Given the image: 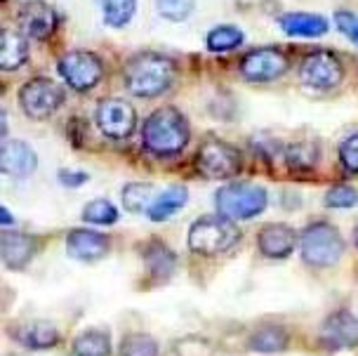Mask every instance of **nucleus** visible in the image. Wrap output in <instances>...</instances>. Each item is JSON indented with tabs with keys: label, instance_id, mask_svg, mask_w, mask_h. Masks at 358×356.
Here are the masks:
<instances>
[{
	"label": "nucleus",
	"instance_id": "cd10ccee",
	"mask_svg": "<svg viewBox=\"0 0 358 356\" xmlns=\"http://www.w3.org/2000/svg\"><path fill=\"white\" fill-rule=\"evenodd\" d=\"M83 220L90 222V225H113L118 220V211L113 203H108L104 199H97V201H90L85 208H83Z\"/></svg>",
	"mask_w": 358,
	"mask_h": 356
},
{
	"label": "nucleus",
	"instance_id": "bb28decb",
	"mask_svg": "<svg viewBox=\"0 0 358 356\" xmlns=\"http://www.w3.org/2000/svg\"><path fill=\"white\" fill-rule=\"evenodd\" d=\"M153 203V187L144 182H134L127 184L123 192V206L130 213H146L149 206Z\"/></svg>",
	"mask_w": 358,
	"mask_h": 356
},
{
	"label": "nucleus",
	"instance_id": "f704fd0d",
	"mask_svg": "<svg viewBox=\"0 0 358 356\" xmlns=\"http://www.w3.org/2000/svg\"><path fill=\"white\" fill-rule=\"evenodd\" d=\"M59 180H62L64 184H66V187H78V184L85 182L87 177L83 175V173H78V175H71V173H69V170H64V173H59Z\"/></svg>",
	"mask_w": 358,
	"mask_h": 356
},
{
	"label": "nucleus",
	"instance_id": "393cba45",
	"mask_svg": "<svg viewBox=\"0 0 358 356\" xmlns=\"http://www.w3.org/2000/svg\"><path fill=\"white\" fill-rule=\"evenodd\" d=\"M318 158H321V149L313 142H297L285 151V161L292 170H311Z\"/></svg>",
	"mask_w": 358,
	"mask_h": 356
},
{
	"label": "nucleus",
	"instance_id": "0eeeda50",
	"mask_svg": "<svg viewBox=\"0 0 358 356\" xmlns=\"http://www.w3.org/2000/svg\"><path fill=\"white\" fill-rule=\"evenodd\" d=\"M196 170L208 180H227L241 170V154L231 144L210 139L196 156Z\"/></svg>",
	"mask_w": 358,
	"mask_h": 356
},
{
	"label": "nucleus",
	"instance_id": "f8f14e48",
	"mask_svg": "<svg viewBox=\"0 0 358 356\" xmlns=\"http://www.w3.org/2000/svg\"><path fill=\"white\" fill-rule=\"evenodd\" d=\"M321 342L328 349H351L358 345V319L351 311H335L321 328Z\"/></svg>",
	"mask_w": 358,
	"mask_h": 356
},
{
	"label": "nucleus",
	"instance_id": "6e6552de",
	"mask_svg": "<svg viewBox=\"0 0 358 356\" xmlns=\"http://www.w3.org/2000/svg\"><path fill=\"white\" fill-rule=\"evenodd\" d=\"M59 73L71 85L73 90H90L101 80L104 66H101L99 57L85 50H76V52L64 55L59 59Z\"/></svg>",
	"mask_w": 358,
	"mask_h": 356
},
{
	"label": "nucleus",
	"instance_id": "c9c22d12",
	"mask_svg": "<svg viewBox=\"0 0 358 356\" xmlns=\"http://www.w3.org/2000/svg\"><path fill=\"white\" fill-rule=\"evenodd\" d=\"M0 218H3V225H5V227H8L10 222H12L10 213H8V208H0Z\"/></svg>",
	"mask_w": 358,
	"mask_h": 356
},
{
	"label": "nucleus",
	"instance_id": "1a4fd4ad",
	"mask_svg": "<svg viewBox=\"0 0 358 356\" xmlns=\"http://www.w3.org/2000/svg\"><path fill=\"white\" fill-rule=\"evenodd\" d=\"M137 113L125 99H104L97 106V128L111 139H125L134 132Z\"/></svg>",
	"mask_w": 358,
	"mask_h": 356
},
{
	"label": "nucleus",
	"instance_id": "b1692460",
	"mask_svg": "<svg viewBox=\"0 0 358 356\" xmlns=\"http://www.w3.org/2000/svg\"><path fill=\"white\" fill-rule=\"evenodd\" d=\"M19 340H22V345H27L31 349H48L57 345L59 330L52 328L50 323H31L29 328H24L19 333Z\"/></svg>",
	"mask_w": 358,
	"mask_h": 356
},
{
	"label": "nucleus",
	"instance_id": "a211bd4d",
	"mask_svg": "<svg viewBox=\"0 0 358 356\" xmlns=\"http://www.w3.org/2000/svg\"><path fill=\"white\" fill-rule=\"evenodd\" d=\"M278 27L285 31L287 36L295 38H318L328 34L330 24L328 19L321 15H311V12H290L278 19Z\"/></svg>",
	"mask_w": 358,
	"mask_h": 356
},
{
	"label": "nucleus",
	"instance_id": "e433bc0d",
	"mask_svg": "<svg viewBox=\"0 0 358 356\" xmlns=\"http://www.w3.org/2000/svg\"><path fill=\"white\" fill-rule=\"evenodd\" d=\"M356 245H358V229H356Z\"/></svg>",
	"mask_w": 358,
	"mask_h": 356
},
{
	"label": "nucleus",
	"instance_id": "f3484780",
	"mask_svg": "<svg viewBox=\"0 0 358 356\" xmlns=\"http://www.w3.org/2000/svg\"><path fill=\"white\" fill-rule=\"evenodd\" d=\"M36 241L19 232H3L0 234V255L10 269H22L24 264L34 257Z\"/></svg>",
	"mask_w": 358,
	"mask_h": 356
},
{
	"label": "nucleus",
	"instance_id": "7ed1b4c3",
	"mask_svg": "<svg viewBox=\"0 0 358 356\" xmlns=\"http://www.w3.org/2000/svg\"><path fill=\"white\" fill-rule=\"evenodd\" d=\"M241 232L234 220L224 215H206L189 229V248L198 255H220L238 243Z\"/></svg>",
	"mask_w": 358,
	"mask_h": 356
},
{
	"label": "nucleus",
	"instance_id": "2eb2a0df",
	"mask_svg": "<svg viewBox=\"0 0 358 356\" xmlns=\"http://www.w3.org/2000/svg\"><path fill=\"white\" fill-rule=\"evenodd\" d=\"M19 27L31 38H38V41H45L52 31L57 29V12L50 8L48 3H41V0H34V3H27L22 10H19Z\"/></svg>",
	"mask_w": 358,
	"mask_h": 356
},
{
	"label": "nucleus",
	"instance_id": "c756f323",
	"mask_svg": "<svg viewBox=\"0 0 358 356\" xmlns=\"http://www.w3.org/2000/svg\"><path fill=\"white\" fill-rule=\"evenodd\" d=\"M151 250H146V264H149L151 271L161 276H170L175 271V255L161 243H151Z\"/></svg>",
	"mask_w": 358,
	"mask_h": 356
},
{
	"label": "nucleus",
	"instance_id": "39448f33",
	"mask_svg": "<svg viewBox=\"0 0 358 356\" xmlns=\"http://www.w3.org/2000/svg\"><path fill=\"white\" fill-rule=\"evenodd\" d=\"M299 252L304 262L311 266H332L344 255V238L332 225L318 222L304 229L299 238Z\"/></svg>",
	"mask_w": 358,
	"mask_h": 356
},
{
	"label": "nucleus",
	"instance_id": "473e14b6",
	"mask_svg": "<svg viewBox=\"0 0 358 356\" xmlns=\"http://www.w3.org/2000/svg\"><path fill=\"white\" fill-rule=\"evenodd\" d=\"M340 161L349 173L358 175V135H351L340 146Z\"/></svg>",
	"mask_w": 358,
	"mask_h": 356
},
{
	"label": "nucleus",
	"instance_id": "f03ea898",
	"mask_svg": "<svg viewBox=\"0 0 358 356\" xmlns=\"http://www.w3.org/2000/svg\"><path fill=\"white\" fill-rule=\"evenodd\" d=\"M125 85L134 97H158L175 80V64L165 55L142 52L125 64Z\"/></svg>",
	"mask_w": 358,
	"mask_h": 356
},
{
	"label": "nucleus",
	"instance_id": "423d86ee",
	"mask_svg": "<svg viewBox=\"0 0 358 356\" xmlns=\"http://www.w3.org/2000/svg\"><path fill=\"white\" fill-rule=\"evenodd\" d=\"M64 101V90L59 83L52 78H31L27 85L19 90V104L29 118H48L59 109Z\"/></svg>",
	"mask_w": 358,
	"mask_h": 356
},
{
	"label": "nucleus",
	"instance_id": "4be33fe9",
	"mask_svg": "<svg viewBox=\"0 0 358 356\" xmlns=\"http://www.w3.org/2000/svg\"><path fill=\"white\" fill-rule=\"evenodd\" d=\"M104 22L108 27H125L127 22H132L134 12H137V0H97Z\"/></svg>",
	"mask_w": 358,
	"mask_h": 356
},
{
	"label": "nucleus",
	"instance_id": "ddd939ff",
	"mask_svg": "<svg viewBox=\"0 0 358 356\" xmlns=\"http://www.w3.org/2000/svg\"><path fill=\"white\" fill-rule=\"evenodd\" d=\"M38 165V158L34 149L27 142H19V139H8L0 146V170L10 177H31Z\"/></svg>",
	"mask_w": 358,
	"mask_h": 356
},
{
	"label": "nucleus",
	"instance_id": "c85d7f7f",
	"mask_svg": "<svg viewBox=\"0 0 358 356\" xmlns=\"http://www.w3.org/2000/svg\"><path fill=\"white\" fill-rule=\"evenodd\" d=\"M120 356H158V342L144 333L127 335L120 345Z\"/></svg>",
	"mask_w": 358,
	"mask_h": 356
},
{
	"label": "nucleus",
	"instance_id": "6ab92c4d",
	"mask_svg": "<svg viewBox=\"0 0 358 356\" xmlns=\"http://www.w3.org/2000/svg\"><path fill=\"white\" fill-rule=\"evenodd\" d=\"M29 43L19 31L5 29L0 34V69L3 71H15V69L27 64Z\"/></svg>",
	"mask_w": 358,
	"mask_h": 356
},
{
	"label": "nucleus",
	"instance_id": "412c9836",
	"mask_svg": "<svg viewBox=\"0 0 358 356\" xmlns=\"http://www.w3.org/2000/svg\"><path fill=\"white\" fill-rule=\"evenodd\" d=\"M76 356H111V342L104 330H85L73 340Z\"/></svg>",
	"mask_w": 358,
	"mask_h": 356
},
{
	"label": "nucleus",
	"instance_id": "9d476101",
	"mask_svg": "<svg viewBox=\"0 0 358 356\" xmlns=\"http://www.w3.org/2000/svg\"><path fill=\"white\" fill-rule=\"evenodd\" d=\"M342 64L332 52H311L299 66V80L316 90H328L342 80Z\"/></svg>",
	"mask_w": 358,
	"mask_h": 356
},
{
	"label": "nucleus",
	"instance_id": "2f4dec72",
	"mask_svg": "<svg viewBox=\"0 0 358 356\" xmlns=\"http://www.w3.org/2000/svg\"><path fill=\"white\" fill-rule=\"evenodd\" d=\"M325 203L330 208H354L358 203V192L351 187H332L325 196Z\"/></svg>",
	"mask_w": 358,
	"mask_h": 356
},
{
	"label": "nucleus",
	"instance_id": "9b49d317",
	"mask_svg": "<svg viewBox=\"0 0 358 356\" xmlns=\"http://www.w3.org/2000/svg\"><path fill=\"white\" fill-rule=\"evenodd\" d=\"M287 71V57L278 48H259L245 55L241 62V73L252 83L276 80Z\"/></svg>",
	"mask_w": 358,
	"mask_h": 356
},
{
	"label": "nucleus",
	"instance_id": "f257e3e1",
	"mask_svg": "<svg viewBox=\"0 0 358 356\" xmlns=\"http://www.w3.org/2000/svg\"><path fill=\"white\" fill-rule=\"evenodd\" d=\"M144 149L153 156H177L189 142V123L177 109L163 106L146 118L142 128Z\"/></svg>",
	"mask_w": 358,
	"mask_h": 356
},
{
	"label": "nucleus",
	"instance_id": "a878e982",
	"mask_svg": "<svg viewBox=\"0 0 358 356\" xmlns=\"http://www.w3.org/2000/svg\"><path fill=\"white\" fill-rule=\"evenodd\" d=\"M287 345V335L278 326H264L252 335L250 347L255 352H280Z\"/></svg>",
	"mask_w": 358,
	"mask_h": 356
},
{
	"label": "nucleus",
	"instance_id": "72a5a7b5",
	"mask_svg": "<svg viewBox=\"0 0 358 356\" xmlns=\"http://www.w3.org/2000/svg\"><path fill=\"white\" fill-rule=\"evenodd\" d=\"M335 24L354 45H358V15H354V12H337Z\"/></svg>",
	"mask_w": 358,
	"mask_h": 356
},
{
	"label": "nucleus",
	"instance_id": "5701e85b",
	"mask_svg": "<svg viewBox=\"0 0 358 356\" xmlns=\"http://www.w3.org/2000/svg\"><path fill=\"white\" fill-rule=\"evenodd\" d=\"M245 36L236 27H217L206 36V48L210 52H231V50L241 48Z\"/></svg>",
	"mask_w": 358,
	"mask_h": 356
},
{
	"label": "nucleus",
	"instance_id": "aec40b11",
	"mask_svg": "<svg viewBox=\"0 0 358 356\" xmlns=\"http://www.w3.org/2000/svg\"><path fill=\"white\" fill-rule=\"evenodd\" d=\"M189 201V192L184 187H170L165 189L163 194H158L153 203L146 211V218L153 220V222H163L168 220L170 215H175L177 211H182Z\"/></svg>",
	"mask_w": 358,
	"mask_h": 356
},
{
	"label": "nucleus",
	"instance_id": "7c9ffc66",
	"mask_svg": "<svg viewBox=\"0 0 358 356\" xmlns=\"http://www.w3.org/2000/svg\"><path fill=\"white\" fill-rule=\"evenodd\" d=\"M156 8L161 17L170 19V22H184L194 12L196 0H156Z\"/></svg>",
	"mask_w": 358,
	"mask_h": 356
},
{
	"label": "nucleus",
	"instance_id": "dca6fc26",
	"mask_svg": "<svg viewBox=\"0 0 358 356\" xmlns=\"http://www.w3.org/2000/svg\"><path fill=\"white\" fill-rule=\"evenodd\" d=\"M257 241H259V250L264 252L266 257L280 259L295 250L297 234H295V229L287 225H268L259 232Z\"/></svg>",
	"mask_w": 358,
	"mask_h": 356
},
{
	"label": "nucleus",
	"instance_id": "4468645a",
	"mask_svg": "<svg viewBox=\"0 0 358 356\" xmlns=\"http://www.w3.org/2000/svg\"><path fill=\"white\" fill-rule=\"evenodd\" d=\"M111 248V241L108 236L99 232H90V229H73L66 236V250L73 259H80V262H94V259H101Z\"/></svg>",
	"mask_w": 358,
	"mask_h": 356
},
{
	"label": "nucleus",
	"instance_id": "20e7f679",
	"mask_svg": "<svg viewBox=\"0 0 358 356\" xmlns=\"http://www.w3.org/2000/svg\"><path fill=\"white\" fill-rule=\"evenodd\" d=\"M266 189L252 182H234L215 196L217 211L229 220H252L266 208Z\"/></svg>",
	"mask_w": 358,
	"mask_h": 356
}]
</instances>
